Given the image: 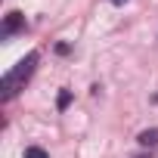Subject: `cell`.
<instances>
[{"mask_svg":"<svg viewBox=\"0 0 158 158\" xmlns=\"http://www.w3.org/2000/svg\"><path fill=\"white\" fill-rule=\"evenodd\" d=\"M37 59H40L37 53H28L25 59H19V62H16V65L3 74V87H0V99H3V102H10V99H13V96H16V93L28 84V77L34 74Z\"/></svg>","mask_w":158,"mask_h":158,"instance_id":"cell-1","label":"cell"},{"mask_svg":"<svg viewBox=\"0 0 158 158\" xmlns=\"http://www.w3.org/2000/svg\"><path fill=\"white\" fill-rule=\"evenodd\" d=\"M25 25V16L22 13H6V19H3V28H0V34L3 37H13L19 28Z\"/></svg>","mask_w":158,"mask_h":158,"instance_id":"cell-2","label":"cell"},{"mask_svg":"<svg viewBox=\"0 0 158 158\" xmlns=\"http://www.w3.org/2000/svg\"><path fill=\"white\" fill-rule=\"evenodd\" d=\"M136 139H139V146H158V127H152V130H143Z\"/></svg>","mask_w":158,"mask_h":158,"instance_id":"cell-3","label":"cell"},{"mask_svg":"<svg viewBox=\"0 0 158 158\" xmlns=\"http://www.w3.org/2000/svg\"><path fill=\"white\" fill-rule=\"evenodd\" d=\"M25 158H50L44 149H37V146H31V149H25Z\"/></svg>","mask_w":158,"mask_h":158,"instance_id":"cell-4","label":"cell"},{"mask_svg":"<svg viewBox=\"0 0 158 158\" xmlns=\"http://www.w3.org/2000/svg\"><path fill=\"white\" fill-rule=\"evenodd\" d=\"M68 102H71V93H68V90H62V93H59V109H65Z\"/></svg>","mask_w":158,"mask_h":158,"instance_id":"cell-5","label":"cell"},{"mask_svg":"<svg viewBox=\"0 0 158 158\" xmlns=\"http://www.w3.org/2000/svg\"><path fill=\"white\" fill-rule=\"evenodd\" d=\"M112 3H124V0H112Z\"/></svg>","mask_w":158,"mask_h":158,"instance_id":"cell-6","label":"cell"}]
</instances>
